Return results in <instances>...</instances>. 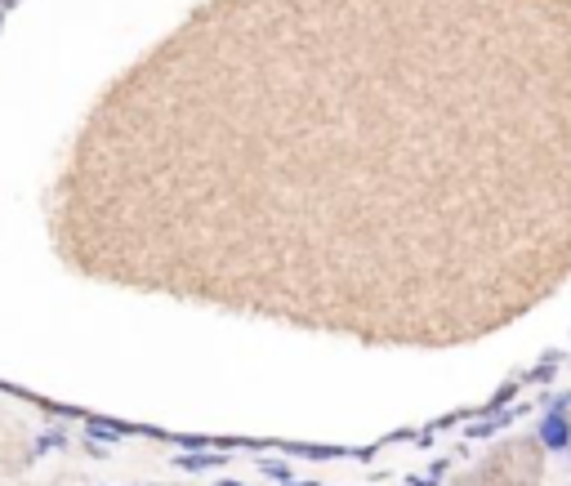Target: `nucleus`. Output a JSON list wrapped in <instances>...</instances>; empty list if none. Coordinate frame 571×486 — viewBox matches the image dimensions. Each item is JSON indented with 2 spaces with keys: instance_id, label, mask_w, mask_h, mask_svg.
Wrapping results in <instances>:
<instances>
[{
  "instance_id": "obj_1",
  "label": "nucleus",
  "mask_w": 571,
  "mask_h": 486,
  "mask_svg": "<svg viewBox=\"0 0 571 486\" xmlns=\"http://www.w3.org/2000/svg\"><path fill=\"white\" fill-rule=\"evenodd\" d=\"M540 442H545L549 451H567L571 446V420L563 411H554V415L540 420Z\"/></svg>"
},
{
  "instance_id": "obj_2",
  "label": "nucleus",
  "mask_w": 571,
  "mask_h": 486,
  "mask_svg": "<svg viewBox=\"0 0 571 486\" xmlns=\"http://www.w3.org/2000/svg\"><path fill=\"white\" fill-rule=\"evenodd\" d=\"M206 464H219L215 455H183L179 460V469H206Z\"/></svg>"
},
{
  "instance_id": "obj_3",
  "label": "nucleus",
  "mask_w": 571,
  "mask_h": 486,
  "mask_svg": "<svg viewBox=\"0 0 571 486\" xmlns=\"http://www.w3.org/2000/svg\"><path fill=\"white\" fill-rule=\"evenodd\" d=\"M90 433H94V437H108V442H112V437H116V429H108V424H99V420L90 424Z\"/></svg>"
}]
</instances>
